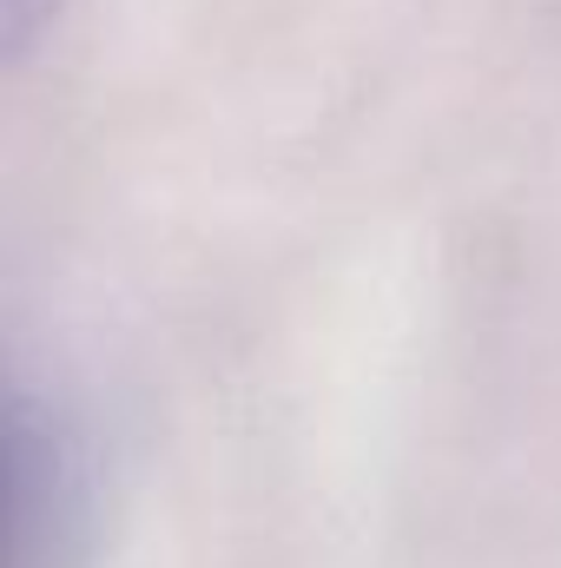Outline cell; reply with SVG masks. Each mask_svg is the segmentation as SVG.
Wrapping results in <instances>:
<instances>
[{
	"instance_id": "obj_1",
	"label": "cell",
	"mask_w": 561,
	"mask_h": 568,
	"mask_svg": "<svg viewBox=\"0 0 561 568\" xmlns=\"http://www.w3.org/2000/svg\"><path fill=\"white\" fill-rule=\"evenodd\" d=\"M47 7H53V0H7V40H13V47H27V40H33V27L47 20Z\"/></svg>"
}]
</instances>
